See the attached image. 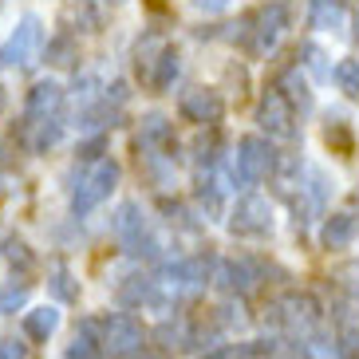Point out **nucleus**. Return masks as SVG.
I'll return each instance as SVG.
<instances>
[{
	"instance_id": "nucleus-1",
	"label": "nucleus",
	"mask_w": 359,
	"mask_h": 359,
	"mask_svg": "<svg viewBox=\"0 0 359 359\" xmlns=\"http://www.w3.org/2000/svg\"><path fill=\"white\" fill-rule=\"evenodd\" d=\"M269 320H273V324L280 327L288 339L304 344V339H316L320 320H324V308H320V300H316L312 292H304V288H292V292H285L280 300H273V308H269Z\"/></svg>"
},
{
	"instance_id": "nucleus-2",
	"label": "nucleus",
	"mask_w": 359,
	"mask_h": 359,
	"mask_svg": "<svg viewBox=\"0 0 359 359\" xmlns=\"http://www.w3.org/2000/svg\"><path fill=\"white\" fill-rule=\"evenodd\" d=\"M111 233H115L118 249L135 261H158L162 257V237L154 233V225L147 222V213L138 201H123L111 222Z\"/></svg>"
},
{
	"instance_id": "nucleus-3",
	"label": "nucleus",
	"mask_w": 359,
	"mask_h": 359,
	"mask_svg": "<svg viewBox=\"0 0 359 359\" xmlns=\"http://www.w3.org/2000/svg\"><path fill=\"white\" fill-rule=\"evenodd\" d=\"M288 32V4L285 0H269L264 8L249 12L241 20V40L249 48V55H269L276 52L280 36Z\"/></svg>"
},
{
	"instance_id": "nucleus-4",
	"label": "nucleus",
	"mask_w": 359,
	"mask_h": 359,
	"mask_svg": "<svg viewBox=\"0 0 359 359\" xmlns=\"http://www.w3.org/2000/svg\"><path fill=\"white\" fill-rule=\"evenodd\" d=\"M276 166V150L264 135H245L237 138V150L229 154V182H241V186H257V182L273 178Z\"/></svg>"
},
{
	"instance_id": "nucleus-5",
	"label": "nucleus",
	"mask_w": 359,
	"mask_h": 359,
	"mask_svg": "<svg viewBox=\"0 0 359 359\" xmlns=\"http://www.w3.org/2000/svg\"><path fill=\"white\" fill-rule=\"evenodd\" d=\"M118 174H123V170H118L115 158L91 162V166L79 174V182H75V190H72V213H75V217H87L91 210H99V205L115 194Z\"/></svg>"
},
{
	"instance_id": "nucleus-6",
	"label": "nucleus",
	"mask_w": 359,
	"mask_h": 359,
	"mask_svg": "<svg viewBox=\"0 0 359 359\" xmlns=\"http://www.w3.org/2000/svg\"><path fill=\"white\" fill-rule=\"evenodd\" d=\"M99 348L111 359H138L147 351V327L138 324L135 316H127V312H115L99 327Z\"/></svg>"
},
{
	"instance_id": "nucleus-7",
	"label": "nucleus",
	"mask_w": 359,
	"mask_h": 359,
	"mask_svg": "<svg viewBox=\"0 0 359 359\" xmlns=\"http://www.w3.org/2000/svg\"><path fill=\"white\" fill-rule=\"evenodd\" d=\"M40 48H43V20L36 12H28V16H20V24L8 32V40L0 43V67L24 72V67H32Z\"/></svg>"
},
{
	"instance_id": "nucleus-8",
	"label": "nucleus",
	"mask_w": 359,
	"mask_h": 359,
	"mask_svg": "<svg viewBox=\"0 0 359 359\" xmlns=\"http://www.w3.org/2000/svg\"><path fill=\"white\" fill-rule=\"evenodd\" d=\"M233 237H269L273 233V201L261 194H241L229 210Z\"/></svg>"
},
{
	"instance_id": "nucleus-9",
	"label": "nucleus",
	"mask_w": 359,
	"mask_h": 359,
	"mask_svg": "<svg viewBox=\"0 0 359 359\" xmlns=\"http://www.w3.org/2000/svg\"><path fill=\"white\" fill-rule=\"evenodd\" d=\"M257 123H261V130L269 138H280V142H296L300 138V115L285 103V95L276 87H269L261 95V103H257Z\"/></svg>"
},
{
	"instance_id": "nucleus-10",
	"label": "nucleus",
	"mask_w": 359,
	"mask_h": 359,
	"mask_svg": "<svg viewBox=\"0 0 359 359\" xmlns=\"http://www.w3.org/2000/svg\"><path fill=\"white\" fill-rule=\"evenodd\" d=\"M64 103H67L64 83H55V79H36L32 91L24 95V123L20 127H36V123L64 118Z\"/></svg>"
},
{
	"instance_id": "nucleus-11",
	"label": "nucleus",
	"mask_w": 359,
	"mask_h": 359,
	"mask_svg": "<svg viewBox=\"0 0 359 359\" xmlns=\"http://www.w3.org/2000/svg\"><path fill=\"white\" fill-rule=\"evenodd\" d=\"M178 111H182L186 123L213 130L225 115V99H222V91H213V87H186L182 99H178Z\"/></svg>"
},
{
	"instance_id": "nucleus-12",
	"label": "nucleus",
	"mask_w": 359,
	"mask_h": 359,
	"mask_svg": "<svg viewBox=\"0 0 359 359\" xmlns=\"http://www.w3.org/2000/svg\"><path fill=\"white\" fill-rule=\"evenodd\" d=\"M264 280V264L253 257H229V261H217V273H213V285L229 296H249L257 285Z\"/></svg>"
},
{
	"instance_id": "nucleus-13",
	"label": "nucleus",
	"mask_w": 359,
	"mask_h": 359,
	"mask_svg": "<svg viewBox=\"0 0 359 359\" xmlns=\"http://www.w3.org/2000/svg\"><path fill=\"white\" fill-rule=\"evenodd\" d=\"M276 91H280V95H285V103L292 107L296 115H308V111H312V87H308V75L300 72V67L296 64H288L285 72L276 75Z\"/></svg>"
},
{
	"instance_id": "nucleus-14",
	"label": "nucleus",
	"mask_w": 359,
	"mask_h": 359,
	"mask_svg": "<svg viewBox=\"0 0 359 359\" xmlns=\"http://www.w3.org/2000/svg\"><path fill=\"white\" fill-rule=\"evenodd\" d=\"M115 296H118L123 308H158V285H154V276H147V273L123 276Z\"/></svg>"
},
{
	"instance_id": "nucleus-15",
	"label": "nucleus",
	"mask_w": 359,
	"mask_h": 359,
	"mask_svg": "<svg viewBox=\"0 0 359 359\" xmlns=\"http://www.w3.org/2000/svg\"><path fill=\"white\" fill-rule=\"evenodd\" d=\"M178 147H162V150H142L138 162H142V174L150 178V186L158 190H170L174 186V170H178Z\"/></svg>"
},
{
	"instance_id": "nucleus-16",
	"label": "nucleus",
	"mask_w": 359,
	"mask_h": 359,
	"mask_svg": "<svg viewBox=\"0 0 359 359\" xmlns=\"http://www.w3.org/2000/svg\"><path fill=\"white\" fill-rule=\"evenodd\" d=\"M355 233H359L355 213H348V210L327 213L324 225H320V245H324V249H348V245L355 241Z\"/></svg>"
},
{
	"instance_id": "nucleus-17",
	"label": "nucleus",
	"mask_w": 359,
	"mask_h": 359,
	"mask_svg": "<svg viewBox=\"0 0 359 359\" xmlns=\"http://www.w3.org/2000/svg\"><path fill=\"white\" fill-rule=\"evenodd\" d=\"M308 20L320 32H344L348 28V4L344 0H308Z\"/></svg>"
},
{
	"instance_id": "nucleus-18",
	"label": "nucleus",
	"mask_w": 359,
	"mask_h": 359,
	"mask_svg": "<svg viewBox=\"0 0 359 359\" xmlns=\"http://www.w3.org/2000/svg\"><path fill=\"white\" fill-rule=\"evenodd\" d=\"M162 147H174V127H170L166 115L150 111L138 123V150H162Z\"/></svg>"
},
{
	"instance_id": "nucleus-19",
	"label": "nucleus",
	"mask_w": 359,
	"mask_h": 359,
	"mask_svg": "<svg viewBox=\"0 0 359 359\" xmlns=\"http://www.w3.org/2000/svg\"><path fill=\"white\" fill-rule=\"evenodd\" d=\"M60 332V308L55 304H40L32 312H24V336L36 339V344H48V339Z\"/></svg>"
},
{
	"instance_id": "nucleus-20",
	"label": "nucleus",
	"mask_w": 359,
	"mask_h": 359,
	"mask_svg": "<svg viewBox=\"0 0 359 359\" xmlns=\"http://www.w3.org/2000/svg\"><path fill=\"white\" fill-rule=\"evenodd\" d=\"M336 351L339 359H359V316L351 308L336 312Z\"/></svg>"
},
{
	"instance_id": "nucleus-21",
	"label": "nucleus",
	"mask_w": 359,
	"mask_h": 359,
	"mask_svg": "<svg viewBox=\"0 0 359 359\" xmlns=\"http://www.w3.org/2000/svg\"><path fill=\"white\" fill-rule=\"evenodd\" d=\"M178 75H182V55L174 52V48H166V52L158 55V64L150 67L147 83L154 87V91H170V87L178 83Z\"/></svg>"
},
{
	"instance_id": "nucleus-22",
	"label": "nucleus",
	"mask_w": 359,
	"mask_h": 359,
	"mask_svg": "<svg viewBox=\"0 0 359 359\" xmlns=\"http://www.w3.org/2000/svg\"><path fill=\"white\" fill-rule=\"evenodd\" d=\"M99 355H103V348H99V324L95 320H83L75 339L67 344V359H99Z\"/></svg>"
},
{
	"instance_id": "nucleus-23",
	"label": "nucleus",
	"mask_w": 359,
	"mask_h": 359,
	"mask_svg": "<svg viewBox=\"0 0 359 359\" xmlns=\"http://www.w3.org/2000/svg\"><path fill=\"white\" fill-rule=\"evenodd\" d=\"M48 288H52V296L60 304H75V300H79V285H75L72 269H67L64 261H55L52 269H48Z\"/></svg>"
},
{
	"instance_id": "nucleus-24",
	"label": "nucleus",
	"mask_w": 359,
	"mask_h": 359,
	"mask_svg": "<svg viewBox=\"0 0 359 359\" xmlns=\"http://www.w3.org/2000/svg\"><path fill=\"white\" fill-rule=\"evenodd\" d=\"M28 292H32V280L28 276H12L8 285L0 288V316H16L28 304Z\"/></svg>"
},
{
	"instance_id": "nucleus-25",
	"label": "nucleus",
	"mask_w": 359,
	"mask_h": 359,
	"mask_svg": "<svg viewBox=\"0 0 359 359\" xmlns=\"http://www.w3.org/2000/svg\"><path fill=\"white\" fill-rule=\"evenodd\" d=\"M0 253H4V261H8L12 269H20V276H28V273H32L36 253L28 249V241H24V237H16V233H8V237L0 241Z\"/></svg>"
},
{
	"instance_id": "nucleus-26",
	"label": "nucleus",
	"mask_w": 359,
	"mask_h": 359,
	"mask_svg": "<svg viewBox=\"0 0 359 359\" xmlns=\"http://www.w3.org/2000/svg\"><path fill=\"white\" fill-rule=\"evenodd\" d=\"M296 67H300V72H312V79H332V64H327V52L320 43H300Z\"/></svg>"
},
{
	"instance_id": "nucleus-27",
	"label": "nucleus",
	"mask_w": 359,
	"mask_h": 359,
	"mask_svg": "<svg viewBox=\"0 0 359 359\" xmlns=\"http://www.w3.org/2000/svg\"><path fill=\"white\" fill-rule=\"evenodd\" d=\"M170 43H166V36H158V32H147L142 40L135 43V67L142 75H150V67L158 64V55L166 52Z\"/></svg>"
},
{
	"instance_id": "nucleus-28",
	"label": "nucleus",
	"mask_w": 359,
	"mask_h": 359,
	"mask_svg": "<svg viewBox=\"0 0 359 359\" xmlns=\"http://www.w3.org/2000/svg\"><path fill=\"white\" fill-rule=\"evenodd\" d=\"M332 79H336V87L344 95L359 103V60H339V64L332 67Z\"/></svg>"
},
{
	"instance_id": "nucleus-29",
	"label": "nucleus",
	"mask_w": 359,
	"mask_h": 359,
	"mask_svg": "<svg viewBox=\"0 0 359 359\" xmlns=\"http://www.w3.org/2000/svg\"><path fill=\"white\" fill-rule=\"evenodd\" d=\"M48 64H55V67H72L75 64V40L72 36H55L52 43H48Z\"/></svg>"
},
{
	"instance_id": "nucleus-30",
	"label": "nucleus",
	"mask_w": 359,
	"mask_h": 359,
	"mask_svg": "<svg viewBox=\"0 0 359 359\" xmlns=\"http://www.w3.org/2000/svg\"><path fill=\"white\" fill-rule=\"evenodd\" d=\"M324 138H327V147H339V150H351V130L344 118H327V127H324Z\"/></svg>"
},
{
	"instance_id": "nucleus-31",
	"label": "nucleus",
	"mask_w": 359,
	"mask_h": 359,
	"mask_svg": "<svg viewBox=\"0 0 359 359\" xmlns=\"http://www.w3.org/2000/svg\"><path fill=\"white\" fill-rule=\"evenodd\" d=\"M0 359H28V344L16 336H4L0 339Z\"/></svg>"
},
{
	"instance_id": "nucleus-32",
	"label": "nucleus",
	"mask_w": 359,
	"mask_h": 359,
	"mask_svg": "<svg viewBox=\"0 0 359 359\" xmlns=\"http://www.w3.org/2000/svg\"><path fill=\"white\" fill-rule=\"evenodd\" d=\"M103 147H107V135H91V138L83 142V147H79V158H83V162H99Z\"/></svg>"
},
{
	"instance_id": "nucleus-33",
	"label": "nucleus",
	"mask_w": 359,
	"mask_h": 359,
	"mask_svg": "<svg viewBox=\"0 0 359 359\" xmlns=\"http://www.w3.org/2000/svg\"><path fill=\"white\" fill-rule=\"evenodd\" d=\"M198 12H205V16H217V12H225L229 8V0H190Z\"/></svg>"
},
{
	"instance_id": "nucleus-34",
	"label": "nucleus",
	"mask_w": 359,
	"mask_h": 359,
	"mask_svg": "<svg viewBox=\"0 0 359 359\" xmlns=\"http://www.w3.org/2000/svg\"><path fill=\"white\" fill-rule=\"evenodd\" d=\"M138 359H166V355H150V351H142V355H138Z\"/></svg>"
},
{
	"instance_id": "nucleus-35",
	"label": "nucleus",
	"mask_w": 359,
	"mask_h": 359,
	"mask_svg": "<svg viewBox=\"0 0 359 359\" xmlns=\"http://www.w3.org/2000/svg\"><path fill=\"white\" fill-rule=\"evenodd\" d=\"M351 24H355V40H359V16H355V20H351Z\"/></svg>"
},
{
	"instance_id": "nucleus-36",
	"label": "nucleus",
	"mask_w": 359,
	"mask_h": 359,
	"mask_svg": "<svg viewBox=\"0 0 359 359\" xmlns=\"http://www.w3.org/2000/svg\"><path fill=\"white\" fill-rule=\"evenodd\" d=\"M107 4H123V0H107Z\"/></svg>"
}]
</instances>
